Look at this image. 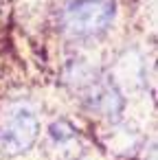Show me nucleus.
I'll list each match as a JSON object with an SVG mask.
<instances>
[{"instance_id": "1", "label": "nucleus", "mask_w": 158, "mask_h": 160, "mask_svg": "<svg viewBox=\"0 0 158 160\" xmlns=\"http://www.w3.org/2000/svg\"><path fill=\"white\" fill-rule=\"evenodd\" d=\"M40 108L29 97H11L0 103V151L9 158L22 156L40 140Z\"/></svg>"}, {"instance_id": "2", "label": "nucleus", "mask_w": 158, "mask_h": 160, "mask_svg": "<svg viewBox=\"0 0 158 160\" xmlns=\"http://www.w3.org/2000/svg\"><path fill=\"white\" fill-rule=\"evenodd\" d=\"M114 18V0H68L57 11L55 29L70 42H90L105 35Z\"/></svg>"}, {"instance_id": "3", "label": "nucleus", "mask_w": 158, "mask_h": 160, "mask_svg": "<svg viewBox=\"0 0 158 160\" xmlns=\"http://www.w3.org/2000/svg\"><path fill=\"white\" fill-rule=\"evenodd\" d=\"M84 149L81 132L68 121L57 118L46 129V153L55 160H75Z\"/></svg>"}]
</instances>
